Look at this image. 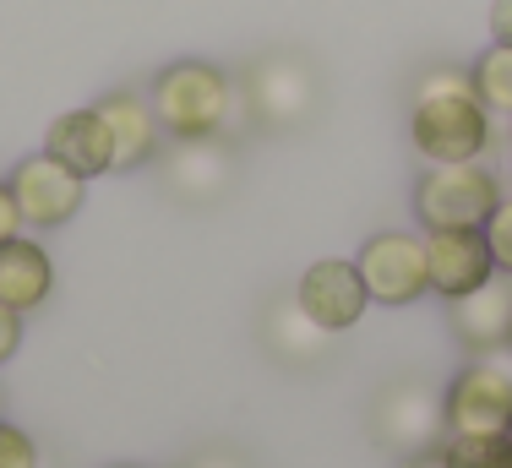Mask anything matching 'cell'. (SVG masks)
Listing matches in <instances>:
<instances>
[{
  "instance_id": "6da1fadb",
  "label": "cell",
  "mask_w": 512,
  "mask_h": 468,
  "mask_svg": "<svg viewBox=\"0 0 512 468\" xmlns=\"http://www.w3.org/2000/svg\"><path fill=\"white\" fill-rule=\"evenodd\" d=\"M496 137V115L480 104L469 66H436L420 77L409 104V147L425 164H469L485 158Z\"/></svg>"
},
{
  "instance_id": "7a4b0ae2",
  "label": "cell",
  "mask_w": 512,
  "mask_h": 468,
  "mask_svg": "<svg viewBox=\"0 0 512 468\" xmlns=\"http://www.w3.org/2000/svg\"><path fill=\"white\" fill-rule=\"evenodd\" d=\"M148 104H153L158 126H164V137L202 142V137H224L240 93L229 82V71L213 66V60H175V66H164L153 77Z\"/></svg>"
},
{
  "instance_id": "3957f363",
  "label": "cell",
  "mask_w": 512,
  "mask_h": 468,
  "mask_svg": "<svg viewBox=\"0 0 512 468\" xmlns=\"http://www.w3.org/2000/svg\"><path fill=\"white\" fill-rule=\"evenodd\" d=\"M496 202H502V180L480 158H469V164H425V175L414 180L420 229H485Z\"/></svg>"
},
{
  "instance_id": "277c9868",
  "label": "cell",
  "mask_w": 512,
  "mask_h": 468,
  "mask_svg": "<svg viewBox=\"0 0 512 468\" xmlns=\"http://www.w3.org/2000/svg\"><path fill=\"white\" fill-rule=\"evenodd\" d=\"M371 436L376 447H387L393 458H420V452H436L447 436V420H442V392H431L425 381H387L371 403Z\"/></svg>"
},
{
  "instance_id": "5b68a950",
  "label": "cell",
  "mask_w": 512,
  "mask_h": 468,
  "mask_svg": "<svg viewBox=\"0 0 512 468\" xmlns=\"http://www.w3.org/2000/svg\"><path fill=\"white\" fill-rule=\"evenodd\" d=\"M371 305H414L431 294V273H425V234L409 229H382L360 245L355 256Z\"/></svg>"
},
{
  "instance_id": "8992f818",
  "label": "cell",
  "mask_w": 512,
  "mask_h": 468,
  "mask_svg": "<svg viewBox=\"0 0 512 468\" xmlns=\"http://www.w3.org/2000/svg\"><path fill=\"white\" fill-rule=\"evenodd\" d=\"M447 436H480V430L512 425V371L496 365L491 354H474L442 392Z\"/></svg>"
},
{
  "instance_id": "52a82bcc",
  "label": "cell",
  "mask_w": 512,
  "mask_h": 468,
  "mask_svg": "<svg viewBox=\"0 0 512 468\" xmlns=\"http://www.w3.org/2000/svg\"><path fill=\"white\" fill-rule=\"evenodd\" d=\"M6 180H11V196H17V207H22L28 234L71 224V218L82 213V202H88V180H82L77 169H66L60 158H50V153L22 158Z\"/></svg>"
},
{
  "instance_id": "ba28073f",
  "label": "cell",
  "mask_w": 512,
  "mask_h": 468,
  "mask_svg": "<svg viewBox=\"0 0 512 468\" xmlns=\"http://www.w3.org/2000/svg\"><path fill=\"white\" fill-rule=\"evenodd\" d=\"M295 300L322 332H349L365 311H371V294H365L360 267L344 262V256H322V262H311L306 273H300Z\"/></svg>"
},
{
  "instance_id": "9c48e42d",
  "label": "cell",
  "mask_w": 512,
  "mask_h": 468,
  "mask_svg": "<svg viewBox=\"0 0 512 468\" xmlns=\"http://www.w3.org/2000/svg\"><path fill=\"white\" fill-rule=\"evenodd\" d=\"M425 234V273H431V294L442 300H463L480 283L496 278V256L485 245V229H420Z\"/></svg>"
},
{
  "instance_id": "30bf717a",
  "label": "cell",
  "mask_w": 512,
  "mask_h": 468,
  "mask_svg": "<svg viewBox=\"0 0 512 468\" xmlns=\"http://www.w3.org/2000/svg\"><path fill=\"white\" fill-rule=\"evenodd\" d=\"M447 327L469 354H502L512 349V278L496 273L463 300H447Z\"/></svg>"
},
{
  "instance_id": "8fae6325",
  "label": "cell",
  "mask_w": 512,
  "mask_h": 468,
  "mask_svg": "<svg viewBox=\"0 0 512 468\" xmlns=\"http://www.w3.org/2000/svg\"><path fill=\"white\" fill-rule=\"evenodd\" d=\"M44 153L60 158L66 169H77L82 180H99V175H115V137H109L104 115L99 109H66V115L50 120L44 131Z\"/></svg>"
},
{
  "instance_id": "7c38bea8",
  "label": "cell",
  "mask_w": 512,
  "mask_h": 468,
  "mask_svg": "<svg viewBox=\"0 0 512 468\" xmlns=\"http://www.w3.org/2000/svg\"><path fill=\"white\" fill-rule=\"evenodd\" d=\"M104 115L109 137H115V169H148L158 158V142H164V126H158L148 93L137 88H115L93 104Z\"/></svg>"
},
{
  "instance_id": "4fadbf2b",
  "label": "cell",
  "mask_w": 512,
  "mask_h": 468,
  "mask_svg": "<svg viewBox=\"0 0 512 468\" xmlns=\"http://www.w3.org/2000/svg\"><path fill=\"white\" fill-rule=\"evenodd\" d=\"M311 104H316V82H311L306 60L273 55L251 71V109L267 126H295V120L311 115Z\"/></svg>"
},
{
  "instance_id": "5bb4252c",
  "label": "cell",
  "mask_w": 512,
  "mask_h": 468,
  "mask_svg": "<svg viewBox=\"0 0 512 468\" xmlns=\"http://www.w3.org/2000/svg\"><path fill=\"white\" fill-rule=\"evenodd\" d=\"M55 289V262L33 234H17V240L0 245V305L11 311H39Z\"/></svg>"
},
{
  "instance_id": "9a60e30c",
  "label": "cell",
  "mask_w": 512,
  "mask_h": 468,
  "mask_svg": "<svg viewBox=\"0 0 512 468\" xmlns=\"http://www.w3.org/2000/svg\"><path fill=\"white\" fill-rule=\"evenodd\" d=\"M224 186H229V153L218 147V137L175 142V153H169V191L186 196V202H213Z\"/></svg>"
},
{
  "instance_id": "2e32d148",
  "label": "cell",
  "mask_w": 512,
  "mask_h": 468,
  "mask_svg": "<svg viewBox=\"0 0 512 468\" xmlns=\"http://www.w3.org/2000/svg\"><path fill=\"white\" fill-rule=\"evenodd\" d=\"M262 338H267V349L278 354V360H289V365H306L316 360V354L327 349V338L333 332H322L311 322L306 311H300V300L289 294V300H278L273 311H267V322H262Z\"/></svg>"
},
{
  "instance_id": "e0dca14e",
  "label": "cell",
  "mask_w": 512,
  "mask_h": 468,
  "mask_svg": "<svg viewBox=\"0 0 512 468\" xmlns=\"http://www.w3.org/2000/svg\"><path fill=\"white\" fill-rule=\"evenodd\" d=\"M469 77H474L480 104L491 109V115H507L512 120V44H496L491 39V49H480V55H474Z\"/></svg>"
},
{
  "instance_id": "ac0fdd59",
  "label": "cell",
  "mask_w": 512,
  "mask_h": 468,
  "mask_svg": "<svg viewBox=\"0 0 512 468\" xmlns=\"http://www.w3.org/2000/svg\"><path fill=\"white\" fill-rule=\"evenodd\" d=\"M447 468H512L507 430H480V436H442Z\"/></svg>"
},
{
  "instance_id": "d6986e66",
  "label": "cell",
  "mask_w": 512,
  "mask_h": 468,
  "mask_svg": "<svg viewBox=\"0 0 512 468\" xmlns=\"http://www.w3.org/2000/svg\"><path fill=\"white\" fill-rule=\"evenodd\" d=\"M485 245H491L496 256V273L512 278V196L502 191V202L491 207V218H485Z\"/></svg>"
},
{
  "instance_id": "ffe728a7",
  "label": "cell",
  "mask_w": 512,
  "mask_h": 468,
  "mask_svg": "<svg viewBox=\"0 0 512 468\" xmlns=\"http://www.w3.org/2000/svg\"><path fill=\"white\" fill-rule=\"evenodd\" d=\"M0 468H39V441L11 420H0Z\"/></svg>"
},
{
  "instance_id": "44dd1931",
  "label": "cell",
  "mask_w": 512,
  "mask_h": 468,
  "mask_svg": "<svg viewBox=\"0 0 512 468\" xmlns=\"http://www.w3.org/2000/svg\"><path fill=\"white\" fill-rule=\"evenodd\" d=\"M17 234H28V224H22V207L11 196V180H0V245L17 240Z\"/></svg>"
},
{
  "instance_id": "7402d4cb",
  "label": "cell",
  "mask_w": 512,
  "mask_h": 468,
  "mask_svg": "<svg viewBox=\"0 0 512 468\" xmlns=\"http://www.w3.org/2000/svg\"><path fill=\"white\" fill-rule=\"evenodd\" d=\"M17 349H22V311H11V305H0V365H6Z\"/></svg>"
},
{
  "instance_id": "603a6c76",
  "label": "cell",
  "mask_w": 512,
  "mask_h": 468,
  "mask_svg": "<svg viewBox=\"0 0 512 468\" xmlns=\"http://www.w3.org/2000/svg\"><path fill=\"white\" fill-rule=\"evenodd\" d=\"M491 39L512 44V0H491Z\"/></svg>"
},
{
  "instance_id": "cb8c5ba5",
  "label": "cell",
  "mask_w": 512,
  "mask_h": 468,
  "mask_svg": "<svg viewBox=\"0 0 512 468\" xmlns=\"http://www.w3.org/2000/svg\"><path fill=\"white\" fill-rule=\"evenodd\" d=\"M186 468H246V463L229 458V452H202V458H191Z\"/></svg>"
},
{
  "instance_id": "d4e9b609",
  "label": "cell",
  "mask_w": 512,
  "mask_h": 468,
  "mask_svg": "<svg viewBox=\"0 0 512 468\" xmlns=\"http://www.w3.org/2000/svg\"><path fill=\"white\" fill-rule=\"evenodd\" d=\"M409 468H447V463H442V447H436V452H420V458H409Z\"/></svg>"
},
{
  "instance_id": "484cf974",
  "label": "cell",
  "mask_w": 512,
  "mask_h": 468,
  "mask_svg": "<svg viewBox=\"0 0 512 468\" xmlns=\"http://www.w3.org/2000/svg\"><path fill=\"white\" fill-rule=\"evenodd\" d=\"M507 142H512V120H507Z\"/></svg>"
},
{
  "instance_id": "4316f807",
  "label": "cell",
  "mask_w": 512,
  "mask_h": 468,
  "mask_svg": "<svg viewBox=\"0 0 512 468\" xmlns=\"http://www.w3.org/2000/svg\"><path fill=\"white\" fill-rule=\"evenodd\" d=\"M115 468H137V463H115Z\"/></svg>"
},
{
  "instance_id": "83f0119b",
  "label": "cell",
  "mask_w": 512,
  "mask_h": 468,
  "mask_svg": "<svg viewBox=\"0 0 512 468\" xmlns=\"http://www.w3.org/2000/svg\"><path fill=\"white\" fill-rule=\"evenodd\" d=\"M507 441H512V425H507Z\"/></svg>"
}]
</instances>
